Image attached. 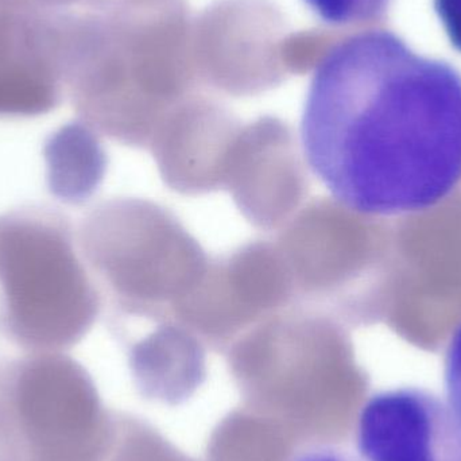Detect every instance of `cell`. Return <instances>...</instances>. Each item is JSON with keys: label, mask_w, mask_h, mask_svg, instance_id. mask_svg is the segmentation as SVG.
<instances>
[{"label": "cell", "mask_w": 461, "mask_h": 461, "mask_svg": "<svg viewBox=\"0 0 461 461\" xmlns=\"http://www.w3.org/2000/svg\"><path fill=\"white\" fill-rule=\"evenodd\" d=\"M75 241L57 211L0 216V335L19 349L61 352L94 325L100 294Z\"/></svg>", "instance_id": "3"}, {"label": "cell", "mask_w": 461, "mask_h": 461, "mask_svg": "<svg viewBox=\"0 0 461 461\" xmlns=\"http://www.w3.org/2000/svg\"><path fill=\"white\" fill-rule=\"evenodd\" d=\"M235 8L223 2L192 27V49L197 77L236 95L265 91L284 78L282 26L271 7Z\"/></svg>", "instance_id": "6"}, {"label": "cell", "mask_w": 461, "mask_h": 461, "mask_svg": "<svg viewBox=\"0 0 461 461\" xmlns=\"http://www.w3.org/2000/svg\"><path fill=\"white\" fill-rule=\"evenodd\" d=\"M96 134L84 122H72L46 140L49 191L67 204L86 202L104 177L107 157Z\"/></svg>", "instance_id": "10"}, {"label": "cell", "mask_w": 461, "mask_h": 461, "mask_svg": "<svg viewBox=\"0 0 461 461\" xmlns=\"http://www.w3.org/2000/svg\"><path fill=\"white\" fill-rule=\"evenodd\" d=\"M297 143L276 119H260L239 132L226 180L244 216L255 226L276 229L297 208L305 188Z\"/></svg>", "instance_id": "9"}, {"label": "cell", "mask_w": 461, "mask_h": 461, "mask_svg": "<svg viewBox=\"0 0 461 461\" xmlns=\"http://www.w3.org/2000/svg\"><path fill=\"white\" fill-rule=\"evenodd\" d=\"M301 121L312 172L351 212L430 210L461 181V73L390 30L330 43Z\"/></svg>", "instance_id": "1"}, {"label": "cell", "mask_w": 461, "mask_h": 461, "mask_svg": "<svg viewBox=\"0 0 461 461\" xmlns=\"http://www.w3.org/2000/svg\"><path fill=\"white\" fill-rule=\"evenodd\" d=\"M77 246L88 267L123 311L158 314L177 308L207 270L189 233L158 208L111 200L81 221Z\"/></svg>", "instance_id": "4"}, {"label": "cell", "mask_w": 461, "mask_h": 461, "mask_svg": "<svg viewBox=\"0 0 461 461\" xmlns=\"http://www.w3.org/2000/svg\"><path fill=\"white\" fill-rule=\"evenodd\" d=\"M194 76L183 0H115L68 11L65 86L95 131L146 145L185 100Z\"/></svg>", "instance_id": "2"}, {"label": "cell", "mask_w": 461, "mask_h": 461, "mask_svg": "<svg viewBox=\"0 0 461 461\" xmlns=\"http://www.w3.org/2000/svg\"><path fill=\"white\" fill-rule=\"evenodd\" d=\"M289 461H365L359 455L351 451L330 446V444H314L298 451Z\"/></svg>", "instance_id": "14"}, {"label": "cell", "mask_w": 461, "mask_h": 461, "mask_svg": "<svg viewBox=\"0 0 461 461\" xmlns=\"http://www.w3.org/2000/svg\"><path fill=\"white\" fill-rule=\"evenodd\" d=\"M325 23L333 27H359L382 21L392 0H303Z\"/></svg>", "instance_id": "11"}, {"label": "cell", "mask_w": 461, "mask_h": 461, "mask_svg": "<svg viewBox=\"0 0 461 461\" xmlns=\"http://www.w3.org/2000/svg\"><path fill=\"white\" fill-rule=\"evenodd\" d=\"M446 387L449 405L461 422V325L447 349Z\"/></svg>", "instance_id": "12"}, {"label": "cell", "mask_w": 461, "mask_h": 461, "mask_svg": "<svg viewBox=\"0 0 461 461\" xmlns=\"http://www.w3.org/2000/svg\"><path fill=\"white\" fill-rule=\"evenodd\" d=\"M357 454L365 461H461V422L427 390H387L363 405Z\"/></svg>", "instance_id": "8"}, {"label": "cell", "mask_w": 461, "mask_h": 461, "mask_svg": "<svg viewBox=\"0 0 461 461\" xmlns=\"http://www.w3.org/2000/svg\"><path fill=\"white\" fill-rule=\"evenodd\" d=\"M65 10L0 5V118H35L61 104Z\"/></svg>", "instance_id": "7"}, {"label": "cell", "mask_w": 461, "mask_h": 461, "mask_svg": "<svg viewBox=\"0 0 461 461\" xmlns=\"http://www.w3.org/2000/svg\"><path fill=\"white\" fill-rule=\"evenodd\" d=\"M433 8L452 48L461 54V0H433Z\"/></svg>", "instance_id": "13"}, {"label": "cell", "mask_w": 461, "mask_h": 461, "mask_svg": "<svg viewBox=\"0 0 461 461\" xmlns=\"http://www.w3.org/2000/svg\"><path fill=\"white\" fill-rule=\"evenodd\" d=\"M0 403L24 461H84L91 387L61 352H30L0 366Z\"/></svg>", "instance_id": "5"}]
</instances>
